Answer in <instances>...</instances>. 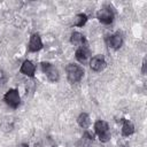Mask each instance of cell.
<instances>
[{
  "label": "cell",
  "instance_id": "10",
  "mask_svg": "<svg viewBox=\"0 0 147 147\" xmlns=\"http://www.w3.org/2000/svg\"><path fill=\"white\" fill-rule=\"evenodd\" d=\"M20 71H21V74H23V75H25L28 77H33L34 76V72H36V67H34V64L31 61L25 60L22 63Z\"/></svg>",
  "mask_w": 147,
  "mask_h": 147
},
{
  "label": "cell",
  "instance_id": "13",
  "mask_svg": "<svg viewBox=\"0 0 147 147\" xmlns=\"http://www.w3.org/2000/svg\"><path fill=\"white\" fill-rule=\"evenodd\" d=\"M93 138L94 137L92 133H90L88 131H85V133L78 141V147H91V145L93 142Z\"/></svg>",
  "mask_w": 147,
  "mask_h": 147
},
{
  "label": "cell",
  "instance_id": "5",
  "mask_svg": "<svg viewBox=\"0 0 147 147\" xmlns=\"http://www.w3.org/2000/svg\"><path fill=\"white\" fill-rule=\"evenodd\" d=\"M114 17H115V14L110 7H103L96 13V18L102 24H107V25L111 24L114 21Z\"/></svg>",
  "mask_w": 147,
  "mask_h": 147
},
{
  "label": "cell",
  "instance_id": "17",
  "mask_svg": "<svg viewBox=\"0 0 147 147\" xmlns=\"http://www.w3.org/2000/svg\"><path fill=\"white\" fill-rule=\"evenodd\" d=\"M20 147H29V146H28V145H26V144H22V145H21V146H20Z\"/></svg>",
  "mask_w": 147,
  "mask_h": 147
},
{
  "label": "cell",
  "instance_id": "1",
  "mask_svg": "<svg viewBox=\"0 0 147 147\" xmlns=\"http://www.w3.org/2000/svg\"><path fill=\"white\" fill-rule=\"evenodd\" d=\"M65 72H67V78L71 84L78 83L84 76L83 67H80L78 64H75V63H69L65 67Z\"/></svg>",
  "mask_w": 147,
  "mask_h": 147
},
{
  "label": "cell",
  "instance_id": "12",
  "mask_svg": "<svg viewBox=\"0 0 147 147\" xmlns=\"http://www.w3.org/2000/svg\"><path fill=\"white\" fill-rule=\"evenodd\" d=\"M121 122L123 123V125H122V134L124 137H129V136L134 133V125L130 121H127L125 118H122Z\"/></svg>",
  "mask_w": 147,
  "mask_h": 147
},
{
  "label": "cell",
  "instance_id": "4",
  "mask_svg": "<svg viewBox=\"0 0 147 147\" xmlns=\"http://www.w3.org/2000/svg\"><path fill=\"white\" fill-rule=\"evenodd\" d=\"M3 100L5 102L11 107V108H17L20 106V102H21V98H20V94H18V91L15 90V88H11L9 91H7L3 95Z\"/></svg>",
  "mask_w": 147,
  "mask_h": 147
},
{
  "label": "cell",
  "instance_id": "6",
  "mask_svg": "<svg viewBox=\"0 0 147 147\" xmlns=\"http://www.w3.org/2000/svg\"><path fill=\"white\" fill-rule=\"evenodd\" d=\"M106 65H107V63H106V60H105V57H103L102 55H95V56H93V57L91 59V61H90V67H91V69H92L93 71H96V72L102 71V70L106 68Z\"/></svg>",
  "mask_w": 147,
  "mask_h": 147
},
{
  "label": "cell",
  "instance_id": "9",
  "mask_svg": "<svg viewBox=\"0 0 147 147\" xmlns=\"http://www.w3.org/2000/svg\"><path fill=\"white\" fill-rule=\"evenodd\" d=\"M75 55H76L77 61H79L80 63H84V62L88 59V56L91 55V51H90V48L87 47V45L79 46V48L76 49Z\"/></svg>",
  "mask_w": 147,
  "mask_h": 147
},
{
  "label": "cell",
  "instance_id": "14",
  "mask_svg": "<svg viewBox=\"0 0 147 147\" xmlns=\"http://www.w3.org/2000/svg\"><path fill=\"white\" fill-rule=\"evenodd\" d=\"M77 123H78V125H79L80 127L87 129V127L90 126V124H91L90 115H88L87 113H82V114L78 116V118H77Z\"/></svg>",
  "mask_w": 147,
  "mask_h": 147
},
{
  "label": "cell",
  "instance_id": "3",
  "mask_svg": "<svg viewBox=\"0 0 147 147\" xmlns=\"http://www.w3.org/2000/svg\"><path fill=\"white\" fill-rule=\"evenodd\" d=\"M41 69L44 71V74L46 75L47 79L52 83H55L60 79V74L59 70L49 62H41Z\"/></svg>",
  "mask_w": 147,
  "mask_h": 147
},
{
  "label": "cell",
  "instance_id": "8",
  "mask_svg": "<svg viewBox=\"0 0 147 147\" xmlns=\"http://www.w3.org/2000/svg\"><path fill=\"white\" fill-rule=\"evenodd\" d=\"M107 41H108L109 47H111L113 49H118L123 45V37L121 33H114V34H110L108 37Z\"/></svg>",
  "mask_w": 147,
  "mask_h": 147
},
{
  "label": "cell",
  "instance_id": "2",
  "mask_svg": "<svg viewBox=\"0 0 147 147\" xmlns=\"http://www.w3.org/2000/svg\"><path fill=\"white\" fill-rule=\"evenodd\" d=\"M94 130L95 133L101 142H107L110 139V131H109V125L106 121L99 119L94 123Z\"/></svg>",
  "mask_w": 147,
  "mask_h": 147
},
{
  "label": "cell",
  "instance_id": "16",
  "mask_svg": "<svg viewBox=\"0 0 147 147\" xmlns=\"http://www.w3.org/2000/svg\"><path fill=\"white\" fill-rule=\"evenodd\" d=\"M141 72L145 75L146 74V59H144L142 61V69H141Z\"/></svg>",
  "mask_w": 147,
  "mask_h": 147
},
{
  "label": "cell",
  "instance_id": "7",
  "mask_svg": "<svg viewBox=\"0 0 147 147\" xmlns=\"http://www.w3.org/2000/svg\"><path fill=\"white\" fill-rule=\"evenodd\" d=\"M41 48H42V41H41L40 36L38 33H33L30 37V41H29V45H28L29 52H38Z\"/></svg>",
  "mask_w": 147,
  "mask_h": 147
},
{
  "label": "cell",
  "instance_id": "18",
  "mask_svg": "<svg viewBox=\"0 0 147 147\" xmlns=\"http://www.w3.org/2000/svg\"><path fill=\"white\" fill-rule=\"evenodd\" d=\"M123 147H127V146H123Z\"/></svg>",
  "mask_w": 147,
  "mask_h": 147
},
{
  "label": "cell",
  "instance_id": "15",
  "mask_svg": "<svg viewBox=\"0 0 147 147\" xmlns=\"http://www.w3.org/2000/svg\"><path fill=\"white\" fill-rule=\"evenodd\" d=\"M86 22H87V16L84 13L77 14L75 16V18H74V25L75 26H83Z\"/></svg>",
  "mask_w": 147,
  "mask_h": 147
},
{
  "label": "cell",
  "instance_id": "11",
  "mask_svg": "<svg viewBox=\"0 0 147 147\" xmlns=\"http://www.w3.org/2000/svg\"><path fill=\"white\" fill-rule=\"evenodd\" d=\"M70 42L74 45H78V46H84L86 45V38L83 33L80 32H72L70 36Z\"/></svg>",
  "mask_w": 147,
  "mask_h": 147
}]
</instances>
